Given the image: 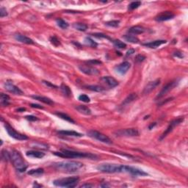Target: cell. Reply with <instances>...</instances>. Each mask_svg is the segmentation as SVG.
<instances>
[{
    "instance_id": "1",
    "label": "cell",
    "mask_w": 188,
    "mask_h": 188,
    "mask_svg": "<svg viewBox=\"0 0 188 188\" xmlns=\"http://www.w3.org/2000/svg\"><path fill=\"white\" fill-rule=\"evenodd\" d=\"M54 166L58 170L65 171V172L73 173L78 171L83 167V164L77 161H67L60 162L54 164Z\"/></svg>"
},
{
    "instance_id": "2",
    "label": "cell",
    "mask_w": 188,
    "mask_h": 188,
    "mask_svg": "<svg viewBox=\"0 0 188 188\" xmlns=\"http://www.w3.org/2000/svg\"><path fill=\"white\" fill-rule=\"evenodd\" d=\"M54 154L57 157H63V158H95L96 155H93L90 153H83V152L74 151L67 150V149H62L60 151L54 152Z\"/></svg>"
},
{
    "instance_id": "3",
    "label": "cell",
    "mask_w": 188,
    "mask_h": 188,
    "mask_svg": "<svg viewBox=\"0 0 188 188\" xmlns=\"http://www.w3.org/2000/svg\"><path fill=\"white\" fill-rule=\"evenodd\" d=\"M10 154V160L15 168L19 172H24L27 170V165L24 159L22 158L20 153L16 151H12Z\"/></svg>"
},
{
    "instance_id": "4",
    "label": "cell",
    "mask_w": 188,
    "mask_h": 188,
    "mask_svg": "<svg viewBox=\"0 0 188 188\" xmlns=\"http://www.w3.org/2000/svg\"><path fill=\"white\" fill-rule=\"evenodd\" d=\"M79 182V178L77 177V176H72V177L56 179V180L54 181L53 184L57 187L71 188L77 186Z\"/></svg>"
},
{
    "instance_id": "5",
    "label": "cell",
    "mask_w": 188,
    "mask_h": 188,
    "mask_svg": "<svg viewBox=\"0 0 188 188\" xmlns=\"http://www.w3.org/2000/svg\"><path fill=\"white\" fill-rule=\"evenodd\" d=\"M124 165L117 164H110V163H104L99 164L97 167L98 171L102 173H123Z\"/></svg>"
},
{
    "instance_id": "6",
    "label": "cell",
    "mask_w": 188,
    "mask_h": 188,
    "mask_svg": "<svg viewBox=\"0 0 188 188\" xmlns=\"http://www.w3.org/2000/svg\"><path fill=\"white\" fill-rule=\"evenodd\" d=\"M88 135L91 138H94V139L100 141L102 143H107V144H112V140L107 135H104V134L101 133V132H98L96 130H91L88 132Z\"/></svg>"
},
{
    "instance_id": "7",
    "label": "cell",
    "mask_w": 188,
    "mask_h": 188,
    "mask_svg": "<svg viewBox=\"0 0 188 188\" xmlns=\"http://www.w3.org/2000/svg\"><path fill=\"white\" fill-rule=\"evenodd\" d=\"M178 83H179V80L176 79L174 80V81H172L171 82H169V83L167 84V85L163 87L162 89L160 91V92L159 93L158 95H157V97H156V99H161V98H162L163 96H165L170 91H172V90L178 85Z\"/></svg>"
},
{
    "instance_id": "8",
    "label": "cell",
    "mask_w": 188,
    "mask_h": 188,
    "mask_svg": "<svg viewBox=\"0 0 188 188\" xmlns=\"http://www.w3.org/2000/svg\"><path fill=\"white\" fill-rule=\"evenodd\" d=\"M5 127L6 129V131L8 132V135L13 138H14V139L18 140H26L28 139V138L26 135H22V134L16 132L14 129L12 128L9 124H6L5 125Z\"/></svg>"
},
{
    "instance_id": "9",
    "label": "cell",
    "mask_w": 188,
    "mask_h": 188,
    "mask_svg": "<svg viewBox=\"0 0 188 188\" xmlns=\"http://www.w3.org/2000/svg\"><path fill=\"white\" fill-rule=\"evenodd\" d=\"M115 134L119 137H135L139 135V132L136 129H124L117 131Z\"/></svg>"
},
{
    "instance_id": "10",
    "label": "cell",
    "mask_w": 188,
    "mask_h": 188,
    "mask_svg": "<svg viewBox=\"0 0 188 188\" xmlns=\"http://www.w3.org/2000/svg\"><path fill=\"white\" fill-rule=\"evenodd\" d=\"M123 173H129L132 176H148L147 173L143 171V170L134 168V167L132 166H128V165H124V172Z\"/></svg>"
},
{
    "instance_id": "11",
    "label": "cell",
    "mask_w": 188,
    "mask_h": 188,
    "mask_svg": "<svg viewBox=\"0 0 188 188\" xmlns=\"http://www.w3.org/2000/svg\"><path fill=\"white\" fill-rule=\"evenodd\" d=\"M183 120H184L183 118H176V119H175V120H173V121L169 124V125H168V128H167L166 130L164 131V133H163L162 135V136L160 137V140H162L163 138H165V137H166L167 135L170 133V132H172L173 129L175 128L176 126H178L179 124H181V123L183 121Z\"/></svg>"
},
{
    "instance_id": "12",
    "label": "cell",
    "mask_w": 188,
    "mask_h": 188,
    "mask_svg": "<svg viewBox=\"0 0 188 188\" xmlns=\"http://www.w3.org/2000/svg\"><path fill=\"white\" fill-rule=\"evenodd\" d=\"M4 86H5V88L6 91L11 93L14 94V95H23V92H22L21 90L18 88L17 86L13 85V83L10 82H5Z\"/></svg>"
},
{
    "instance_id": "13",
    "label": "cell",
    "mask_w": 188,
    "mask_h": 188,
    "mask_svg": "<svg viewBox=\"0 0 188 188\" xmlns=\"http://www.w3.org/2000/svg\"><path fill=\"white\" fill-rule=\"evenodd\" d=\"M101 81L103 82L104 84L108 86L109 88H115L118 85V82L114 79L113 77H110V76H106V77H103L101 78Z\"/></svg>"
},
{
    "instance_id": "14",
    "label": "cell",
    "mask_w": 188,
    "mask_h": 188,
    "mask_svg": "<svg viewBox=\"0 0 188 188\" xmlns=\"http://www.w3.org/2000/svg\"><path fill=\"white\" fill-rule=\"evenodd\" d=\"M79 68L81 70L82 72H83L84 74H87V75H96L99 73L98 69L95 68L92 66H79Z\"/></svg>"
},
{
    "instance_id": "15",
    "label": "cell",
    "mask_w": 188,
    "mask_h": 188,
    "mask_svg": "<svg viewBox=\"0 0 188 188\" xmlns=\"http://www.w3.org/2000/svg\"><path fill=\"white\" fill-rule=\"evenodd\" d=\"M131 68V64L129 62L125 61L121 64L118 65L115 67V70L116 72H118L120 74H124L129 70V69Z\"/></svg>"
},
{
    "instance_id": "16",
    "label": "cell",
    "mask_w": 188,
    "mask_h": 188,
    "mask_svg": "<svg viewBox=\"0 0 188 188\" xmlns=\"http://www.w3.org/2000/svg\"><path fill=\"white\" fill-rule=\"evenodd\" d=\"M175 16V15L171 12V11H165L163 13H160L158 16L156 17V21H168L170 19H172Z\"/></svg>"
},
{
    "instance_id": "17",
    "label": "cell",
    "mask_w": 188,
    "mask_h": 188,
    "mask_svg": "<svg viewBox=\"0 0 188 188\" xmlns=\"http://www.w3.org/2000/svg\"><path fill=\"white\" fill-rule=\"evenodd\" d=\"M160 83V79H156L154 81H151L146 85L143 90V94H149V93L151 92L153 90L155 89Z\"/></svg>"
},
{
    "instance_id": "18",
    "label": "cell",
    "mask_w": 188,
    "mask_h": 188,
    "mask_svg": "<svg viewBox=\"0 0 188 188\" xmlns=\"http://www.w3.org/2000/svg\"><path fill=\"white\" fill-rule=\"evenodd\" d=\"M14 38L16 41H19L21 43H24L26 44H34V41L31 39V38H28V37L23 35L21 34H16L14 35Z\"/></svg>"
},
{
    "instance_id": "19",
    "label": "cell",
    "mask_w": 188,
    "mask_h": 188,
    "mask_svg": "<svg viewBox=\"0 0 188 188\" xmlns=\"http://www.w3.org/2000/svg\"><path fill=\"white\" fill-rule=\"evenodd\" d=\"M166 43V41H164V40H157V41H151V42L146 43V44H143V46L146 47H149V48H151V49H155V48H157L160 46L162 45V44H165Z\"/></svg>"
},
{
    "instance_id": "20",
    "label": "cell",
    "mask_w": 188,
    "mask_h": 188,
    "mask_svg": "<svg viewBox=\"0 0 188 188\" xmlns=\"http://www.w3.org/2000/svg\"><path fill=\"white\" fill-rule=\"evenodd\" d=\"M57 133L60 135H63V136H68V137H78V138H80V137L82 136V134L75 132V131L61 130V131H58Z\"/></svg>"
},
{
    "instance_id": "21",
    "label": "cell",
    "mask_w": 188,
    "mask_h": 188,
    "mask_svg": "<svg viewBox=\"0 0 188 188\" xmlns=\"http://www.w3.org/2000/svg\"><path fill=\"white\" fill-rule=\"evenodd\" d=\"M26 155L29 157H32V158L41 159L45 156V154L39 151H28L26 153Z\"/></svg>"
},
{
    "instance_id": "22",
    "label": "cell",
    "mask_w": 188,
    "mask_h": 188,
    "mask_svg": "<svg viewBox=\"0 0 188 188\" xmlns=\"http://www.w3.org/2000/svg\"><path fill=\"white\" fill-rule=\"evenodd\" d=\"M145 32H146V29L144 27H141V26H134V27H132L131 28L129 29V32L131 33V34H143Z\"/></svg>"
},
{
    "instance_id": "23",
    "label": "cell",
    "mask_w": 188,
    "mask_h": 188,
    "mask_svg": "<svg viewBox=\"0 0 188 188\" xmlns=\"http://www.w3.org/2000/svg\"><path fill=\"white\" fill-rule=\"evenodd\" d=\"M76 110L78 112H79L82 114L85 115H91V109L88 108V107L85 106V105H79L77 107H76Z\"/></svg>"
},
{
    "instance_id": "24",
    "label": "cell",
    "mask_w": 188,
    "mask_h": 188,
    "mask_svg": "<svg viewBox=\"0 0 188 188\" xmlns=\"http://www.w3.org/2000/svg\"><path fill=\"white\" fill-rule=\"evenodd\" d=\"M32 97L33 99H35V100L40 101V102H43L44 104H46L49 105H52L54 104V102L52 100H51L50 99L47 97H44V96H32Z\"/></svg>"
},
{
    "instance_id": "25",
    "label": "cell",
    "mask_w": 188,
    "mask_h": 188,
    "mask_svg": "<svg viewBox=\"0 0 188 188\" xmlns=\"http://www.w3.org/2000/svg\"><path fill=\"white\" fill-rule=\"evenodd\" d=\"M0 104L2 107H6L10 104V96L7 94L2 93L0 96Z\"/></svg>"
},
{
    "instance_id": "26",
    "label": "cell",
    "mask_w": 188,
    "mask_h": 188,
    "mask_svg": "<svg viewBox=\"0 0 188 188\" xmlns=\"http://www.w3.org/2000/svg\"><path fill=\"white\" fill-rule=\"evenodd\" d=\"M73 27H74L75 30L80 32H85L88 30V25L84 23H81V22L74 23V24H73Z\"/></svg>"
},
{
    "instance_id": "27",
    "label": "cell",
    "mask_w": 188,
    "mask_h": 188,
    "mask_svg": "<svg viewBox=\"0 0 188 188\" xmlns=\"http://www.w3.org/2000/svg\"><path fill=\"white\" fill-rule=\"evenodd\" d=\"M137 98H138V95H137L136 93L129 94V96L126 98L125 100L124 101V102H123V104L121 106H122V107H124V106H125V105H127V104H130L131 102H132L133 101H135Z\"/></svg>"
},
{
    "instance_id": "28",
    "label": "cell",
    "mask_w": 188,
    "mask_h": 188,
    "mask_svg": "<svg viewBox=\"0 0 188 188\" xmlns=\"http://www.w3.org/2000/svg\"><path fill=\"white\" fill-rule=\"evenodd\" d=\"M60 90H61V92L63 93V94L64 96H67V97L71 96V93H72L71 91H70V89L69 88V87L67 86L66 85L62 84V85H60Z\"/></svg>"
},
{
    "instance_id": "29",
    "label": "cell",
    "mask_w": 188,
    "mask_h": 188,
    "mask_svg": "<svg viewBox=\"0 0 188 188\" xmlns=\"http://www.w3.org/2000/svg\"><path fill=\"white\" fill-rule=\"evenodd\" d=\"M55 115H56L57 116H58L59 118H62V119L68 121V122H70V123H71V124H74V123H75V121H74V120H73L72 118L70 117V116L68 115L67 114H66V113H55Z\"/></svg>"
},
{
    "instance_id": "30",
    "label": "cell",
    "mask_w": 188,
    "mask_h": 188,
    "mask_svg": "<svg viewBox=\"0 0 188 188\" xmlns=\"http://www.w3.org/2000/svg\"><path fill=\"white\" fill-rule=\"evenodd\" d=\"M44 171L43 168H37V169H31L28 171L27 173L32 176H40L44 173Z\"/></svg>"
},
{
    "instance_id": "31",
    "label": "cell",
    "mask_w": 188,
    "mask_h": 188,
    "mask_svg": "<svg viewBox=\"0 0 188 188\" xmlns=\"http://www.w3.org/2000/svg\"><path fill=\"white\" fill-rule=\"evenodd\" d=\"M125 41H128L129 43H132V44H138L139 43V39L137 37L134 36V35H125L123 36Z\"/></svg>"
},
{
    "instance_id": "32",
    "label": "cell",
    "mask_w": 188,
    "mask_h": 188,
    "mask_svg": "<svg viewBox=\"0 0 188 188\" xmlns=\"http://www.w3.org/2000/svg\"><path fill=\"white\" fill-rule=\"evenodd\" d=\"M57 24L59 27L62 29H67L68 27V24L66 21L65 20L62 19H57L56 20Z\"/></svg>"
},
{
    "instance_id": "33",
    "label": "cell",
    "mask_w": 188,
    "mask_h": 188,
    "mask_svg": "<svg viewBox=\"0 0 188 188\" xmlns=\"http://www.w3.org/2000/svg\"><path fill=\"white\" fill-rule=\"evenodd\" d=\"M113 43L115 46L116 48H118V49H124L126 47V44L125 43L121 41L120 40H115V41H113Z\"/></svg>"
},
{
    "instance_id": "34",
    "label": "cell",
    "mask_w": 188,
    "mask_h": 188,
    "mask_svg": "<svg viewBox=\"0 0 188 188\" xmlns=\"http://www.w3.org/2000/svg\"><path fill=\"white\" fill-rule=\"evenodd\" d=\"M86 88L88 90L95 91V92H102L103 91H104V88L101 86H99V85H88V86H86Z\"/></svg>"
},
{
    "instance_id": "35",
    "label": "cell",
    "mask_w": 188,
    "mask_h": 188,
    "mask_svg": "<svg viewBox=\"0 0 188 188\" xmlns=\"http://www.w3.org/2000/svg\"><path fill=\"white\" fill-rule=\"evenodd\" d=\"M85 43L89 46L93 47V48H96V46H98L97 43H96L92 38H91L90 37H86L85 38Z\"/></svg>"
},
{
    "instance_id": "36",
    "label": "cell",
    "mask_w": 188,
    "mask_h": 188,
    "mask_svg": "<svg viewBox=\"0 0 188 188\" xmlns=\"http://www.w3.org/2000/svg\"><path fill=\"white\" fill-rule=\"evenodd\" d=\"M119 24H120V21L113 20V21H110L106 22L105 24L110 27H118V26H119Z\"/></svg>"
},
{
    "instance_id": "37",
    "label": "cell",
    "mask_w": 188,
    "mask_h": 188,
    "mask_svg": "<svg viewBox=\"0 0 188 188\" xmlns=\"http://www.w3.org/2000/svg\"><path fill=\"white\" fill-rule=\"evenodd\" d=\"M140 5H141L140 2H133L129 5L128 8L129 10H135V9H136V8H139V7L140 6Z\"/></svg>"
},
{
    "instance_id": "38",
    "label": "cell",
    "mask_w": 188,
    "mask_h": 188,
    "mask_svg": "<svg viewBox=\"0 0 188 188\" xmlns=\"http://www.w3.org/2000/svg\"><path fill=\"white\" fill-rule=\"evenodd\" d=\"M49 41H50L51 44H53L55 46H58L59 45H60V41L58 40V38L55 36H52L49 38Z\"/></svg>"
},
{
    "instance_id": "39",
    "label": "cell",
    "mask_w": 188,
    "mask_h": 188,
    "mask_svg": "<svg viewBox=\"0 0 188 188\" xmlns=\"http://www.w3.org/2000/svg\"><path fill=\"white\" fill-rule=\"evenodd\" d=\"M2 157L5 161H8L10 160V154L7 151H2Z\"/></svg>"
},
{
    "instance_id": "40",
    "label": "cell",
    "mask_w": 188,
    "mask_h": 188,
    "mask_svg": "<svg viewBox=\"0 0 188 188\" xmlns=\"http://www.w3.org/2000/svg\"><path fill=\"white\" fill-rule=\"evenodd\" d=\"M79 100L81 101V102H85V103H88V102H91V99H90L87 95H85V94H82V95H80V96H79Z\"/></svg>"
},
{
    "instance_id": "41",
    "label": "cell",
    "mask_w": 188,
    "mask_h": 188,
    "mask_svg": "<svg viewBox=\"0 0 188 188\" xmlns=\"http://www.w3.org/2000/svg\"><path fill=\"white\" fill-rule=\"evenodd\" d=\"M32 148H38V149H48V146L46 145H44L43 143H34L33 146H32Z\"/></svg>"
},
{
    "instance_id": "42",
    "label": "cell",
    "mask_w": 188,
    "mask_h": 188,
    "mask_svg": "<svg viewBox=\"0 0 188 188\" xmlns=\"http://www.w3.org/2000/svg\"><path fill=\"white\" fill-rule=\"evenodd\" d=\"M93 35L98 38H107V39L110 40V38L108 36H107L104 34H102V33H95V34H93Z\"/></svg>"
},
{
    "instance_id": "43",
    "label": "cell",
    "mask_w": 188,
    "mask_h": 188,
    "mask_svg": "<svg viewBox=\"0 0 188 188\" xmlns=\"http://www.w3.org/2000/svg\"><path fill=\"white\" fill-rule=\"evenodd\" d=\"M8 16V13H7V10L5 8L2 7L0 8V16L2 18L5 17V16Z\"/></svg>"
},
{
    "instance_id": "44",
    "label": "cell",
    "mask_w": 188,
    "mask_h": 188,
    "mask_svg": "<svg viewBox=\"0 0 188 188\" xmlns=\"http://www.w3.org/2000/svg\"><path fill=\"white\" fill-rule=\"evenodd\" d=\"M145 59H146V57H144L143 55H138L136 56V61L138 62V63H141V62H143Z\"/></svg>"
},
{
    "instance_id": "45",
    "label": "cell",
    "mask_w": 188,
    "mask_h": 188,
    "mask_svg": "<svg viewBox=\"0 0 188 188\" xmlns=\"http://www.w3.org/2000/svg\"><path fill=\"white\" fill-rule=\"evenodd\" d=\"M25 118L30 121H38V118L35 117V116H33V115H27L25 117Z\"/></svg>"
},
{
    "instance_id": "46",
    "label": "cell",
    "mask_w": 188,
    "mask_h": 188,
    "mask_svg": "<svg viewBox=\"0 0 188 188\" xmlns=\"http://www.w3.org/2000/svg\"><path fill=\"white\" fill-rule=\"evenodd\" d=\"M88 63H89L91 65H100L102 64V62L97 60H91L88 61Z\"/></svg>"
},
{
    "instance_id": "47",
    "label": "cell",
    "mask_w": 188,
    "mask_h": 188,
    "mask_svg": "<svg viewBox=\"0 0 188 188\" xmlns=\"http://www.w3.org/2000/svg\"><path fill=\"white\" fill-rule=\"evenodd\" d=\"M43 82H44L45 85H46L47 86H49V87H52V88H57V86H55V85H52L51 82H46V81H43Z\"/></svg>"
},
{
    "instance_id": "48",
    "label": "cell",
    "mask_w": 188,
    "mask_h": 188,
    "mask_svg": "<svg viewBox=\"0 0 188 188\" xmlns=\"http://www.w3.org/2000/svg\"><path fill=\"white\" fill-rule=\"evenodd\" d=\"M32 107H34V108H38V109H44V107L42 106L39 104H31Z\"/></svg>"
},
{
    "instance_id": "49",
    "label": "cell",
    "mask_w": 188,
    "mask_h": 188,
    "mask_svg": "<svg viewBox=\"0 0 188 188\" xmlns=\"http://www.w3.org/2000/svg\"><path fill=\"white\" fill-rule=\"evenodd\" d=\"M93 187V185H91V184H84V185H81L80 186V187Z\"/></svg>"
},
{
    "instance_id": "50",
    "label": "cell",
    "mask_w": 188,
    "mask_h": 188,
    "mask_svg": "<svg viewBox=\"0 0 188 188\" xmlns=\"http://www.w3.org/2000/svg\"><path fill=\"white\" fill-rule=\"evenodd\" d=\"M174 56L177 57H180V58H182L183 57V55H182V53H181V52H175L174 53Z\"/></svg>"
},
{
    "instance_id": "51",
    "label": "cell",
    "mask_w": 188,
    "mask_h": 188,
    "mask_svg": "<svg viewBox=\"0 0 188 188\" xmlns=\"http://www.w3.org/2000/svg\"><path fill=\"white\" fill-rule=\"evenodd\" d=\"M134 53H135V50L134 49H129V50L127 51L126 55L127 56H129V55H132Z\"/></svg>"
},
{
    "instance_id": "52",
    "label": "cell",
    "mask_w": 188,
    "mask_h": 188,
    "mask_svg": "<svg viewBox=\"0 0 188 188\" xmlns=\"http://www.w3.org/2000/svg\"><path fill=\"white\" fill-rule=\"evenodd\" d=\"M25 110H26L25 108H19V109H18L17 111L18 112H24V111H25Z\"/></svg>"
},
{
    "instance_id": "53",
    "label": "cell",
    "mask_w": 188,
    "mask_h": 188,
    "mask_svg": "<svg viewBox=\"0 0 188 188\" xmlns=\"http://www.w3.org/2000/svg\"><path fill=\"white\" fill-rule=\"evenodd\" d=\"M100 187H110V185H107V184H104V185H100Z\"/></svg>"
},
{
    "instance_id": "54",
    "label": "cell",
    "mask_w": 188,
    "mask_h": 188,
    "mask_svg": "<svg viewBox=\"0 0 188 188\" xmlns=\"http://www.w3.org/2000/svg\"><path fill=\"white\" fill-rule=\"evenodd\" d=\"M155 125H156V123H154V124H151V125L150 126H149V129H151V127H154Z\"/></svg>"
}]
</instances>
